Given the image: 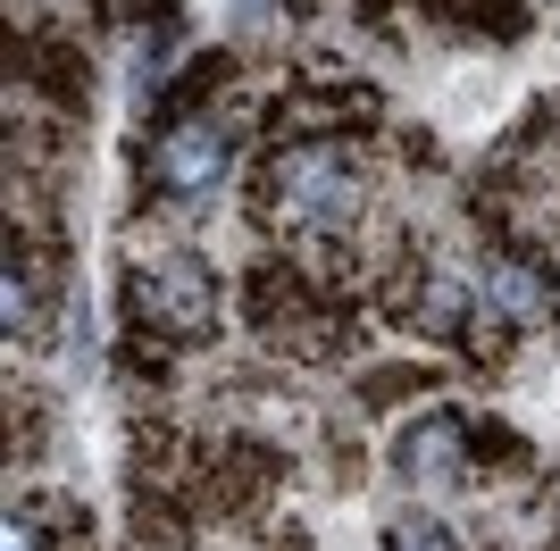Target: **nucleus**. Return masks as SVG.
<instances>
[{"mask_svg": "<svg viewBox=\"0 0 560 551\" xmlns=\"http://www.w3.org/2000/svg\"><path fill=\"white\" fill-rule=\"evenodd\" d=\"M252 201L259 226H277L293 251L343 243L369 218V134H268Z\"/></svg>", "mask_w": 560, "mask_h": 551, "instance_id": "1", "label": "nucleus"}, {"mask_svg": "<svg viewBox=\"0 0 560 551\" xmlns=\"http://www.w3.org/2000/svg\"><path fill=\"white\" fill-rule=\"evenodd\" d=\"M468 284H477V318H468L460 343L477 351V360L511 351V335L560 326V268L544 251H527L518 234H493L486 251L468 259Z\"/></svg>", "mask_w": 560, "mask_h": 551, "instance_id": "2", "label": "nucleus"}, {"mask_svg": "<svg viewBox=\"0 0 560 551\" xmlns=\"http://www.w3.org/2000/svg\"><path fill=\"white\" fill-rule=\"evenodd\" d=\"M126 326L151 343L201 351L226 335V284L201 251H151L126 268Z\"/></svg>", "mask_w": 560, "mask_h": 551, "instance_id": "3", "label": "nucleus"}, {"mask_svg": "<svg viewBox=\"0 0 560 551\" xmlns=\"http://www.w3.org/2000/svg\"><path fill=\"white\" fill-rule=\"evenodd\" d=\"M385 459H394V477L410 484V493H460V484L486 477V468H477V418L468 410H419L394 435Z\"/></svg>", "mask_w": 560, "mask_h": 551, "instance_id": "4", "label": "nucleus"}, {"mask_svg": "<svg viewBox=\"0 0 560 551\" xmlns=\"http://www.w3.org/2000/svg\"><path fill=\"white\" fill-rule=\"evenodd\" d=\"M43 284L50 276L25 259V243L9 234V276H0V309H9V343H34L43 335Z\"/></svg>", "mask_w": 560, "mask_h": 551, "instance_id": "5", "label": "nucleus"}, {"mask_svg": "<svg viewBox=\"0 0 560 551\" xmlns=\"http://www.w3.org/2000/svg\"><path fill=\"white\" fill-rule=\"evenodd\" d=\"M427 17L460 25V34H477V43H518L527 34V0H427Z\"/></svg>", "mask_w": 560, "mask_h": 551, "instance_id": "6", "label": "nucleus"}, {"mask_svg": "<svg viewBox=\"0 0 560 551\" xmlns=\"http://www.w3.org/2000/svg\"><path fill=\"white\" fill-rule=\"evenodd\" d=\"M385 551H468V535L444 527L435 509H401V518H385Z\"/></svg>", "mask_w": 560, "mask_h": 551, "instance_id": "7", "label": "nucleus"}, {"mask_svg": "<svg viewBox=\"0 0 560 551\" xmlns=\"http://www.w3.org/2000/svg\"><path fill=\"white\" fill-rule=\"evenodd\" d=\"M410 392H435V367H376V376H360V401H369V410L410 401Z\"/></svg>", "mask_w": 560, "mask_h": 551, "instance_id": "8", "label": "nucleus"}]
</instances>
